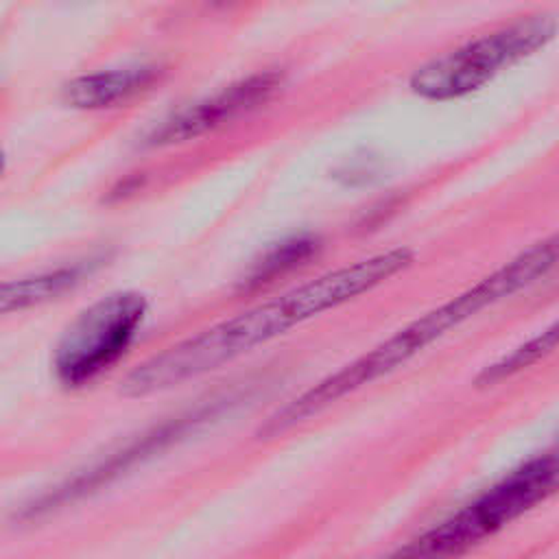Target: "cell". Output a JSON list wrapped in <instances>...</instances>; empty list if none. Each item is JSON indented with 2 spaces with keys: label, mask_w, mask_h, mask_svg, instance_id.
I'll list each match as a JSON object with an SVG mask.
<instances>
[{
  "label": "cell",
  "mask_w": 559,
  "mask_h": 559,
  "mask_svg": "<svg viewBox=\"0 0 559 559\" xmlns=\"http://www.w3.org/2000/svg\"><path fill=\"white\" fill-rule=\"evenodd\" d=\"M413 262L415 253L411 249L393 247L325 271L151 356L124 376L120 393L144 397L210 373L293 328L371 293Z\"/></svg>",
  "instance_id": "1"
},
{
  "label": "cell",
  "mask_w": 559,
  "mask_h": 559,
  "mask_svg": "<svg viewBox=\"0 0 559 559\" xmlns=\"http://www.w3.org/2000/svg\"><path fill=\"white\" fill-rule=\"evenodd\" d=\"M555 266H559V234L546 236L522 249L518 255L469 284L465 290L408 321L382 343L343 365L338 371L325 376L314 386L293 397L286 406L277 408L258 435L264 439L277 437L336 404L338 400L360 391L362 386L386 378L432 343L443 338L450 330H456L478 312L518 295L520 290H526L535 282L544 280Z\"/></svg>",
  "instance_id": "2"
},
{
  "label": "cell",
  "mask_w": 559,
  "mask_h": 559,
  "mask_svg": "<svg viewBox=\"0 0 559 559\" xmlns=\"http://www.w3.org/2000/svg\"><path fill=\"white\" fill-rule=\"evenodd\" d=\"M559 489V448L511 469L456 513L411 539L400 555H456L493 535Z\"/></svg>",
  "instance_id": "3"
},
{
  "label": "cell",
  "mask_w": 559,
  "mask_h": 559,
  "mask_svg": "<svg viewBox=\"0 0 559 559\" xmlns=\"http://www.w3.org/2000/svg\"><path fill=\"white\" fill-rule=\"evenodd\" d=\"M557 31L559 22L550 13L518 17L419 66L408 87L424 100L445 103L463 98L546 48L557 37Z\"/></svg>",
  "instance_id": "4"
},
{
  "label": "cell",
  "mask_w": 559,
  "mask_h": 559,
  "mask_svg": "<svg viewBox=\"0 0 559 559\" xmlns=\"http://www.w3.org/2000/svg\"><path fill=\"white\" fill-rule=\"evenodd\" d=\"M146 314L148 301L135 290L109 293L90 304L66 328L55 347L57 380L68 389H81L100 378L124 358Z\"/></svg>",
  "instance_id": "5"
},
{
  "label": "cell",
  "mask_w": 559,
  "mask_h": 559,
  "mask_svg": "<svg viewBox=\"0 0 559 559\" xmlns=\"http://www.w3.org/2000/svg\"><path fill=\"white\" fill-rule=\"evenodd\" d=\"M282 87V74L280 72H258L247 79H240L221 92L197 100L170 118H166L162 124H157L146 142L151 146H166V144H179L194 140L229 120H234L240 114H247L255 109L258 105L266 103L277 90Z\"/></svg>",
  "instance_id": "6"
},
{
  "label": "cell",
  "mask_w": 559,
  "mask_h": 559,
  "mask_svg": "<svg viewBox=\"0 0 559 559\" xmlns=\"http://www.w3.org/2000/svg\"><path fill=\"white\" fill-rule=\"evenodd\" d=\"M159 74L162 70L157 66H127L81 74L66 83L63 103L74 109L118 107L151 90Z\"/></svg>",
  "instance_id": "7"
},
{
  "label": "cell",
  "mask_w": 559,
  "mask_h": 559,
  "mask_svg": "<svg viewBox=\"0 0 559 559\" xmlns=\"http://www.w3.org/2000/svg\"><path fill=\"white\" fill-rule=\"evenodd\" d=\"M83 273V266H59L55 271H46L33 277L4 282L0 288V310L9 314L57 299L66 290L74 288L81 282Z\"/></svg>",
  "instance_id": "8"
},
{
  "label": "cell",
  "mask_w": 559,
  "mask_h": 559,
  "mask_svg": "<svg viewBox=\"0 0 559 559\" xmlns=\"http://www.w3.org/2000/svg\"><path fill=\"white\" fill-rule=\"evenodd\" d=\"M555 352H559V319L552 321L550 325H546L544 330H539L537 334H533L531 338H526L524 343H520L518 347H513L509 354L500 356L496 362L487 365L478 373L476 384L491 386L502 380H509V378L531 369L533 365H537L539 360L548 358Z\"/></svg>",
  "instance_id": "9"
},
{
  "label": "cell",
  "mask_w": 559,
  "mask_h": 559,
  "mask_svg": "<svg viewBox=\"0 0 559 559\" xmlns=\"http://www.w3.org/2000/svg\"><path fill=\"white\" fill-rule=\"evenodd\" d=\"M314 251H317V240L310 236H295V238L282 240L251 264L247 275L240 280V288L258 290L275 282L277 277L290 273L293 269H299L301 264H306V260H310Z\"/></svg>",
  "instance_id": "10"
}]
</instances>
